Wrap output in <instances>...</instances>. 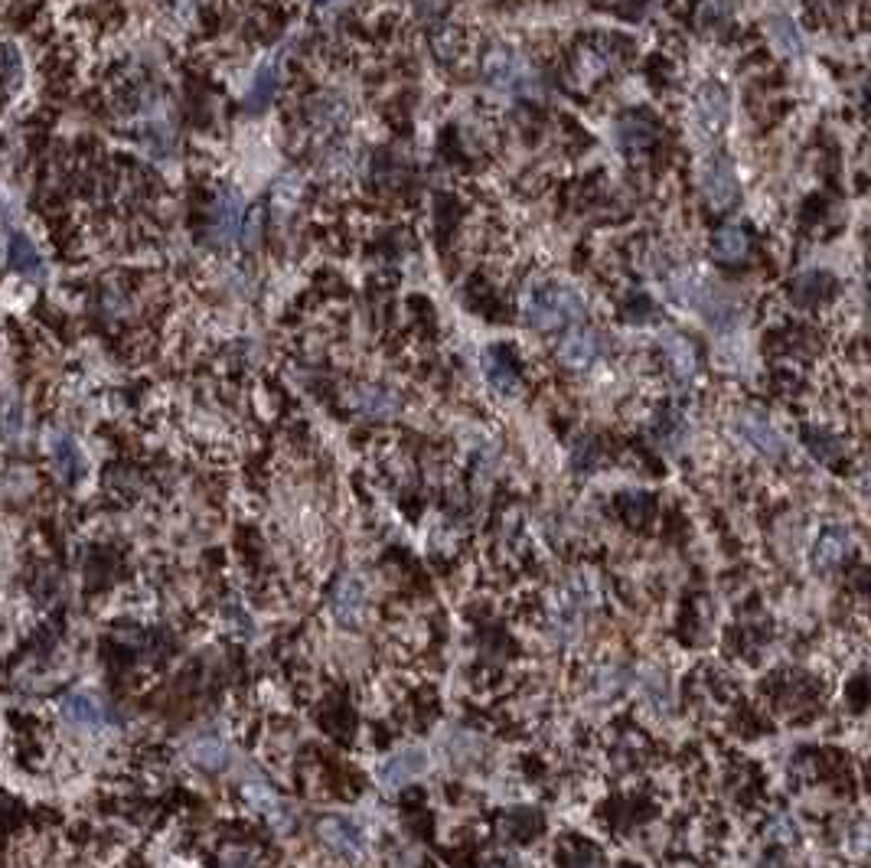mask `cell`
Masks as SVG:
<instances>
[{
  "instance_id": "cell-1",
  "label": "cell",
  "mask_w": 871,
  "mask_h": 868,
  "mask_svg": "<svg viewBox=\"0 0 871 868\" xmlns=\"http://www.w3.org/2000/svg\"><path fill=\"white\" fill-rule=\"evenodd\" d=\"M584 297L565 281H529L519 294L522 324L539 333H558L584 320Z\"/></svg>"
},
{
  "instance_id": "cell-2",
  "label": "cell",
  "mask_w": 871,
  "mask_h": 868,
  "mask_svg": "<svg viewBox=\"0 0 871 868\" xmlns=\"http://www.w3.org/2000/svg\"><path fill=\"white\" fill-rule=\"evenodd\" d=\"M480 79L490 92L503 98H535L542 92L539 66L516 46L496 43L480 59Z\"/></svg>"
},
{
  "instance_id": "cell-3",
  "label": "cell",
  "mask_w": 871,
  "mask_h": 868,
  "mask_svg": "<svg viewBox=\"0 0 871 868\" xmlns=\"http://www.w3.org/2000/svg\"><path fill=\"white\" fill-rule=\"evenodd\" d=\"M353 111H350V102L340 95H314L310 102L304 105V124L310 134H317V138L323 141H333L337 134L346 131V124H350Z\"/></svg>"
},
{
  "instance_id": "cell-4",
  "label": "cell",
  "mask_w": 871,
  "mask_h": 868,
  "mask_svg": "<svg viewBox=\"0 0 871 868\" xmlns=\"http://www.w3.org/2000/svg\"><path fill=\"white\" fill-rule=\"evenodd\" d=\"M699 186H702L705 203L712 206L715 213H725V209L738 203V173H734V164L725 154H715L705 160Z\"/></svg>"
},
{
  "instance_id": "cell-5",
  "label": "cell",
  "mask_w": 871,
  "mask_h": 868,
  "mask_svg": "<svg viewBox=\"0 0 871 868\" xmlns=\"http://www.w3.org/2000/svg\"><path fill=\"white\" fill-rule=\"evenodd\" d=\"M242 216H245V203L239 190H232V186L219 190L213 209H209V239H213L216 248H229L239 242Z\"/></svg>"
},
{
  "instance_id": "cell-6",
  "label": "cell",
  "mask_w": 871,
  "mask_h": 868,
  "mask_svg": "<svg viewBox=\"0 0 871 868\" xmlns=\"http://www.w3.org/2000/svg\"><path fill=\"white\" fill-rule=\"evenodd\" d=\"M604 356V337L594 327H575L568 330L555 346V359L565 369H588Z\"/></svg>"
},
{
  "instance_id": "cell-7",
  "label": "cell",
  "mask_w": 871,
  "mask_h": 868,
  "mask_svg": "<svg viewBox=\"0 0 871 868\" xmlns=\"http://www.w3.org/2000/svg\"><path fill=\"white\" fill-rule=\"evenodd\" d=\"M728 92L721 82H705L695 92V121L705 134H718L728 121Z\"/></svg>"
},
{
  "instance_id": "cell-8",
  "label": "cell",
  "mask_w": 871,
  "mask_h": 868,
  "mask_svg": "<svg viewBox=\"0 0 871 868\" xmlns=\"http://www.w3.org/2000/svg\"><path fill=\"white\" fill-rule=\"evenodd\" d=\"M320 836L333 852L343 855V859H359V855L366 852L363 829H359L353 820H343V816H330V820H323L320 823Z\"/></svg>"
},
{
  "instance_id": "cell-9",
  "label": "cell",
  "mask_w": 871,
  "mask_h": 868,
  "mask_svg": "<svg viewBox=\"0 0 871 868\" xmlns=\"http://www.w3.org/2000/svg\"><path fill=\"white\" fill-rule=\"evenodd\" d=\"M738 434L751 444L757 454H764V457H780L783 451H787V441H783V434L774 425H770L767 418L754 415V412H744L738 418Z\"/></svg>"
},
{
  "instance_id": "cell-10",
  "label": "cell",
  "mask_w": 871,
  "mask_h": 868,
  "mask_svg": "<svg viewBox=\"0 0 871 868\" xmlns=\"http://www.w3.org/2000/svg\"><path fill=\"white\" fill-rule=\"evenodd\" d=\"M62 718L79 728H102L111 722V712L108 705L95 696V692H72V696L62 699Z\"/></svg>"
},
{
  "instance_id": "cell-11",
  "label": "cell",
  "mask_w": 871,
  "mask_h": 868,
  "mask_svg": "<svg viewBox=\"0 0 871 868\" xmlns=\"http://www.w3.org/2000/svg\"><path fill=\"white\" fill-rule=\"evenodd\" d=\"M350 405H353L363 418H376V421H382V418L398 415V408H402V399H398V395H395L392 389H385V386H372V382H366V386H356V389L350 392Z\"/></svg>"
},
{
  "instance_id": "cell-12",
  "label": "cell",
  "mask_w": 871,
  "mask_h": 868,
  "mask_svg": "<svg viewBox=\"0 0 871 868\" xmlns=\"http://www.w3.org/2000/svg\"><path fill=\"white\" fill-rule=\"evenodd\" d=\"M617 53L607 43H581L575 53V76L581 82H597L614 69Z\"/></svg>"
},
{
  "instance_id": "cell-13",
  "label": "cell",
  "mask_w": 871,
  "mask_h": 868,
  "mask_svg": "<svg viewBox=\"0 0 871 868\" xmlns=\"http://www.w3.org/2000/svg\"><path fill=\"white\" fill-rule=\"evenodd\" d=\"M617 141L627 154H643L656 144V124L646 115H624L617 121Z\"/></svg>"
},
{
  "instance_id": "cell-14",
  "label": "cell",
  "mask_w": 871,
  "mask_h": 868,
  "mask_svg": "<svg viewBox=\"0 0 871 868\" xmlns=\"http://www.w3.org/2000/svg\"><path fill=\"white\" fill-rule=\"evenodd\" d=\"M663 356H666V366L669 372L679 379V382H692L695 372H699V356H695V346L679 337V333H666L663 337Z\"/></svg>"
},
{
  "instance_id": "cell-15",
  "label": "cell",
  "mask_w": 871,
  "mask_h": 868,
  "mask_svg": "<svg viewBox=\"0 0 871 868\" xmlns=\"http://www.w3.org/2000/svg\"><path fill=\"white\" fill-rule=\"evenodd\" d=\"M49 457H53L56 474L66 480V483L82 477V467H85L82 451H79V444L69 438V434H62V431L49 434Z\"/></svg>"
},
{
  "instance_id": "cell-16",
  "label": "cell",
  "mask_w": 871,
  "mask_h": 868,
  "mask_svg": "<svg viewBox=\"0 0 871 868\" xmlns=\"http://www.w3.org/2000/svg\"><path fill=\"white\" fill-rule=\"evenodd\" d=\"M363 604H366V588L359 578H343L337 591L330 598V611L340 624H356L359 614H363Z\"/></svg>"
},
{
  "instance_id": "cell-17",
  "label": "cell",
  "mask_w": 871,
  "mask_h": 868,
  "mask_svg": "<svg viewBox=\"0 0 871 868\" xmlns=\"http://www.w3.org/2000/svg\"><path fill=\"white\" fill-rule=\"evenodd\" d=\"M751 252V232L744 226H721L712 235V255L718 262L734 265V262H744Z\"/></svg>"
},
{
  "instance_id": "cell-18",
  "label": "cell",
  "mask_w": 871,
  "mask_h": 868,
  "mask_svg": "<svg viewBox=\"0 0 871 868\" xmlns=\"http://www.w3.org/2000/svg\"><path fill=\"white\" fill-rule=\"evenodd\" d=\"M7 258H10V268L20 271L23 278H40L43 275V258H40V252H36L30 235L10 232L7 235Z\"/></svg>"
},
{
  "instance_id": "cell-19",
  "label": "cell",
  "mask_w": 871,
  "mask_h": 868,
  "mask_svg": "<svg viewBox=\"0 0 871 868\" xmlns=\"http://www.w3.org/2000/svg\"><path fill=\"white\" fill-rule=\"evenodd\" d=\"M278 89H281V59H268L265 66L255 72L252 89H248V95H245V105L252 111L265 108L271 98L278 95Z\"/></svg>"
},
{
  "instance_id": "cell-20",
  "label": "cell",
  "mask_w": 871,
  "mask_h": 868,
  "mask_svg": "<svg viewBox=\"0 0 871 868\" xmlns=\"http://www.w3.org/2000/svg\"><path fill=\"white\" fill-rule=\"evenodd\" d=\"M487 379L493 382V389L503 392V395H519V389H522V379H519L516 366L509 363L503 353H490L487 356Z\"/></svg>"
},
{
  "instance_id": "cell-21",
  "label": "cell",
  "mask_w": 871,
  "mask_h": 868,
  "mask_svg": "<svg viewBox=\"0 0 871 868\" xmlns=\"http://www.w3.org/2000/svg\"><path fill=\"white\" fill-rule=\"evenodd\" d=\"M832 291V281L826 275H819V271H810V275H800L793 281V297L796 304L803 307H819L829 297Z\"/></svg>"
},
{
  "instance_id": "cell-22",
  "label": "cell",
  "mask_w": 871,
  "mask_h": 868,
  "mask_svg": "<svg viewBox=\"0 0 871 868\" xmlns=\"http://www.w3.org/2000/svg\"><path fill=\"white\" fill-rule=\"evenodd\" d=\"M431 49L441 62H454L460 53H464V33H460L454 23H434Z\"/></svg>"
},
{
  "instance_id": "cell-23",
  "label": "cell",
  "mask_w": 871,
  "mask_h": 868,
  "mask_svg": "<svg viewBox=\"0 0 871 868\" xmlns=\"http://www.w3.org/2000/svg\"><path fill=\"white\" fill-rule=\"evenodd\" d=\"M845 552H849V536H845L842 529H829L816 542V565L819 568H836Z\"/></svg>"
},
{
  "instance_id": "cell-24",
  "label": "cell",
  "mask_w": 871,
  "mask_h": 868,
  "mask_svg": "<svg viewBox=\"0 0 871 868\" xmlns=\"http://www.w3.org/2000/svg\"><path fill=\"white\" fill-rule=\"evenodd\" d=\"M23 405L17 395H7L4 402H0V434H4L7 441H20L23 434Z\"/></svg>"
},
{
  "instance_id": "cell-25",
  "label": "cell",
  "mask_w": 871,
  "mask_h": 868,
  "mask_svg": "<svg viewBox=\"0 0 871 868\" xmlns=\"http://www.w3.org/2000/svg\"><path fill=\"white\" fill-rule=\"evenodd\" d=\"M265 206H252L248 213L242 216V229H239V245L242 248H258L261 239H265Z\"/></svg>"
},
{
  "instance_id": "cell-26",
  "label": "cell",
  "mask_w": 871,
  "mask_h": 868,
  "mask_svg": "<svg viewBox=\"0 0 871 868\" xmlns=\"http://www.w3.org/2000/svg\"><path fill=\"white\" fill-rule=\"evenodd\" d=\"M728 23H731V7L725 4V0H705V4L699 7V27L705 33L728 30Z\"/></svg>"
},
{
  "instance_id": "cell-27",
  "label": "cell",
  "mask_w": 871,
  "mask_h": 868,
  "mask_svg": "<svg viewBox=\"0 0 871 868\" xmlns=\"http://www.w3.org/2000/svg\"><path fill=\"white\" fill-rule=\"evenodd\" d=\"M190 754H193V761L199 767H222V761H226L229 751H226V744H222L219 738H196Z\"/></svg>"
},
{
  "instance_id": "cell-28",
  "label": "cell",
  "mask_w": 871,
  "mask_h": 868,
  "mask_svg": "<svg viewBox=\"0 0 871 868\" xmlns=\"http://www.w3.org/2000/svg\"><path fill=\"white\" fill-rule=\"evenodd\" d=\"M774 33H777V40H780L783 49H787V53H793V56H800V53H803V40H800V33L793 30V23L777 20V23H774Z\"/></svg>"
},
{
  "instance_id": "cell-29",
  "label": "cell",
  "mask_w": 871,
  "mask_h": 868,
  "mask_svg": "<svg viewBox=\"0 0 871 868\" xmlns=\"http://www.w3.org/2000/svg\"><path fill=\"white\" fill-rule=\"evenodd\" d=\"M412 7H415V14L421 20L438 23L447 14V7H451V0H412Z\"/></svg>"
},
{
  "instance_id": "cell-30",
  "label": "cell",
  "mask_w": 871,
  "mask_h": 868,
  "mask_svg": "<svg viewBox=\"0 0 871 868\" xmlns=\"http://www.w3.org/2000/svg\"><path fill=\"white\" fill-rule=\"evenodd\" d=\"M0 62H4L7 85H17V79H20V59H17V49H14V46H4V49H0Z\"/></svg>"
},
{
  "instance_id": "cell-31",
  "label": "cell",
  "mask_w": 871,
  "mask_h": 868,
  "mask_svg": "<svg viewBox=\"0 0 871 868\" xmlns=\"http://www.w3.org/2000/svg\"><path fill=\"white\" fill-rule=\"evenodd\" d=\"M314 4L320 7V10H340L346 0H314Z\"/></svg>"
}]
</instances>
